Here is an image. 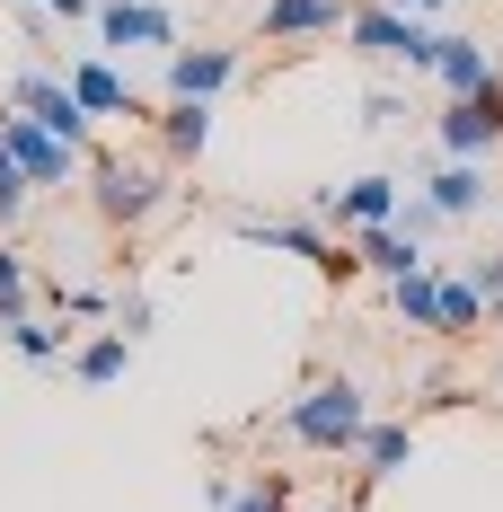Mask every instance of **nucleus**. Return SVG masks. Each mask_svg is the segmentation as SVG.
I'll return each mask as SVG.
<instances>
[{
  "mask_svg": "<svg viewBox=\"0 0 503 512\" xmlns=\"http://www.w3.org/2000/svg\"><path fill=\"white\" fill-rule=\"evenodd\" d=\"M486 327V301H477V283L451 274V292H442V336H477Z\"/></svg>",
  "mask_w": 503,
  "mask_h": 512,
  "instance_id": "obj_26",
  "label": "nucleus"
},
{
  "mask_svg": "<svg viewBox=\"0 0 503 512\" xmlns=\"http://www.w3.org/2000/svg\"><path fill=\"white\" fill-rule=\"evenodd\" d=\"M27 309H36V265H27V248H9V239H0V327H9V318H27Z\"/></svg>",
  "mask_w": 503,
  "mask_h": 512,
  "instance_id": "obj_22",
  "label": "nucleus"
},
{
  "mask_svg": "<svg viewBox=\"0 0 503 512\" xmlns=\"http://www.w3.org/2000/svg\"><path fill=\"white\" fill-rule=\"evenodd\" d=\"M177 45H186V27H177L168 0H98V53H115V62L124 53H159L168 62Z\"/></svg>",
  "mask_w": 503,
  "mask_h": 512,
  "instance_id": "obj_5",
  "label": "nucleus"
},
{
  "mask_svg": "<svg viewBox=\"0 0 503 512\" xmlns=\"http://www.w3.org/2000/svg\"><path fill=\"white\" fill-rule=\"evenodd\" d=\"M406 460H415V424H380V415H371V433L353 442V477H362V486H389Z\"/></svg>",
  "mask_w": 503,
  "mask_h": 512,
  "instance_id": "obj_17",
  "label": "nucleus"
},
{
  "mask_svg": "<svg viewBox=\"0 0 503 512\" xmlns=\"http://www.w3.org/2000/svg\"><path fill=\"white\" fill-rule=\"evenodd\" d=\"M353 265H362V274H380V283H398V274L433 265V256L415 248V239H406L398 221H380V230H353Z\"/></svg>",
  "mask_w": 503,
  "mask_h": 512,
  "instance_id": "obj_18",
  "label": "nucleus"
},
{
  "mask_svg": "<svg viewBox=\"0 0 503 512\" xmlns=\"http://www.w3.org/2000/svg\"><path fill=\"white\" fill-rule=\"evenodd\" d=\"M9 106H18V115H36L45 133H62L71 151H89V133H98V115L71 98V80H62V71H45V62H27V71L9 80Z\"/></svg>",
  "mask_w": 503,
  "mask_h": 512,
  "instance_id": "obj_6",
  "label": "nucleus"
},
{
  "mask_svg": "<svg viewBox=\"0 0 503 512\" xmlns=\"http://www.w3.org/2000/svg\"><path fill=\"white\" fill-rule=\"evenodd\" d=\"M9 354L27 362V371H53V362L71 354V327L45 318V309H27V318H9Z\"/></svg>",
  "mask_w": 503,
  "mask_h": 512,
  "instance_id": "obj_20",
  "label": "nucleus"
},
{
  "mask_svg": "<svg viewBox=\"0 0 503 512\" xmlns=\"http://www.w3.org/2000/svg\"><path fill=\"white\" fill-rule=\"evenodd\" d=\"M283 433L318 451V460H353V442L371 433V398H362V380L353 371H309L301 398L283 407Z\"/></svg>",
  "mask_w": 503,
  "mask_h": 512,
  "instance_id": "obj_1",
  "label": "nucleus"
},
{
  "mask_svg": "<svg viewBox=\"0 0 503 512\" xmlns=\"http://www.w3.org/2000/svg\"><path fill=\"white\" fill-rule=\"evenodd\" d=\"M27 204H36V186H27L18 151H9V106H0V221H27Z\"/></svg>",
  "mask_w": 503,
  "mask_h": 512,
  "instance_id": "obj_24",
  "label": "nucleus"
},
{
  "mask_svg": "<svg viewBox=\"0 0 503 512\" xmlns=\"http://www.w3.org/2000/svg\"><path fill=\"white\" fill-rule=\"evenodd\" d=\"M486 327H503V301H495V309H486Z\"/></svg>",
  "mask_w": 503,
  "mask_h": 512,
  "instance_id": "obj_31",
  "label": "nucleus"
},
{
  "mask_svg": "<svg viewBox=\"0 0 503 512\" xmlns=\"http://www.w3.org/2000/svg\"><path fill=\"white\" fill-rule=\"evenodd\" d=\"M398 204H406V177L362 168L353 186H336V230H380V221H398Z\"/></svg>",
  "mask_w": 503,
  "mask_h": 512,
  "instance_id": "obj_13",
  "label": "nucleus"
},
{
  "mask_svg": "<svg viewBox=\"0 0 503 512\" xmlns=\"http://www.w3.org/2000/svg\"><path fill=\"white\" fill-rule=\"evenodd\" d=\"M212 133H221L212 98H168L159 106V159H168V168H195V159L212 151Z\"/></svg>",
  "mask_w": 503,
  "mask_h": 512,
  "instance_id": "obj_12",
  "label": "nucleus"
},
{
  "mask_svg": "<svg viewBox=\"0 0 503 512\" xmlns=\"http://www.w3.org/2000/svg\"><path fill=\"white\" fill-rule=\"evenodd\" d=\"M45 309L53 318H115V292H106V283H45Z\"/></svg>",
  "mask_w": 503,
  "mask_h": 512,
  "instance_id": "obj_23",
  "label": "nucleus"
},
{
  "mask_svg": "<svg viewBox=\"0 0 503 512\" xmlns=\"http://www.w3.org/2000/svg\"><path fill=\"white\" fill-rule=\"evenodd\" d=\"M230 230H239L248 248H265V256H301L309 274H327V283H336V274L353 265V256H336L327 221H309V212H239Z\"/></svg>",
  "mask_w": 503,
  "mask_h": 512,
  "instance_id": "obj_4",
  "label": "nucleus"
},
{
  "mask_svg": "<svg viewBox=\"0 0 503 512\" xmlns=\"http://www.w3.org/2000/svg\"><path fill=\"white\" fill-rule=\"evenodd\" d=\"M239 62H248L239 45H177L159 80H168V98H221V89L239 80Z\"/></svg>",
  "mask_w": 503,
  "mask_h": 512,
  "instance_id": "obj_10",
  "label": "nucleus"
},
{
  "mask_svg": "<svg viewBox=\"0 0 503 512\" xmlns=\"http://www.w3.org/2000/svg\"><path fill=\"white\" fill-rule=\"evenodd\" d=\"M442 292H451V265H415L389 283V309H398V327L415 336H442Z\"/></svg>",
  "mask_w": 503,
  "mask_h": 512,
  "instance_id": "obj_14",
  "label": "nucleus"
},
{
  "mask_svg": "<svg viewBox=\"0 0 503 512\" xmlns=\"http://www.w3.org/2000/svg\"><path fill=\"white\" fill-rule=\"evenodd\" d=\"M353 0H256V27L265 45H309V36H336Z\"/></svg>",
  "mask_w": 503,
  "mask_h": 512,
  "instance_id": "obj_11",
  "label": "nucleus"
},
{
  "mask_svg": "<svg viewBox=\"0 0 503 512\" xmlns=\"http://www.w3.org/2000/svg\"><path fill=\"white\" fill-rule=\"evenodd\" d=\"M124 371H133V336H115V327H98V336L71 345V380L80 389H115Z\"/></svg>",
  "mask_w": 503,
  "mask_h": 512,
  "instance_id": "obj_19",
  "label": "nucleus"
},
{
  "mask_svg": "<svg viewBox=\"0 0 503 512\" xmlns=\"http://www.w3.org/2000/svg\"><path fill=\"white\" fill-rule=\"evenodd\" d=\"M345 45L362 62H398V71H433L442 53V27L415 18V9H389V0H353L345 9Z\"/></svg>",
  "mask_w": 503,
  "mask_h": 512,
  "instance_id": "obj_3",
  "label": "nucleus"
},
{
  "mask_svg": "<svg viewBox=\"0 0 503 512\" xmlns=\"http://www.w3.org/2000/svg\"><path fill=\"white\" fill-rule=\"evenodd\" d=\"M424 195L451 212V221H477V212L495 204V186H486V159H442V168L424 177Z\"/></svg>",
  "mask_w": 503,
  "mask_h": 512,
  "instance_id": "obj_15",
  "label": "nucleus"
},
{
  "mask_svg": "<svg viewBox=\"0 0 503 512\" xmlns=\"http://www.w3.org/2000/svg\"><path fill=\"white\" fill-rule=\"evenodd\" d=\"M362 124H371V133L406 124V98H398V89H371V98H362Z\"/></svg>",
  "mask_w": 503,
  "mask_h": 512,
  "instance_id": "obj_28",
  "label": "nucleus"
},
{
  "mask_svg": "<svg viewBox=\"0 0 503 512\" xmlns=\"http://www.w3.org/2000/svg\"><path fill=\"white\" fill-rule=\"evenodd\" d=\"M106 327H115V336H133V345H142V336H151V327H159V309H151V292H124V301H115V318H106Z\"/></svg>",
  "mask_w": 503,
  "mask_h": 512,
  "instance_id": "obj_27",
  "label": "nucleus"
},
{
  "mask_svg": "<svg viewBox=\"0 0 503 512\" xmlns=\"http://www.w3.org/2000/svg\"><path fill=\"white\" fill-rule=\"evenodd\" d=\"M177 168L168 159H124V151H89V204H98L106 230H142L177 186H168Z\"/></svg>",
  "mask_w": 503,
  "mask_h": 512,
  "instance_id": "obj_2",
  "label": "nucleus"
},
{
  "mask_svg": "<svg viewBox=\"0 0 503 512\" xmlns=\"http://www.w3.org/2000/svg\"><path fill=\"white\" fill-rule=\"evenodd\" d=\"M18 9H53V0H18Z\"/></svg>",
  "mask_w": 503,
  "mask_h": 512,
  "instance_id": "obj_32",
  "label": "nucleus"
},
{
  "mask_svg": "<svg viewBox=\"0 0 503 512\" xmlns=\"http://www.w3.org/2000/svg\"><path fill=\"white\" fill-rule=\"evenodd\" d=\"M62 80H71V98L89 106V115H151V98L124 80V62H115V53H80Z\"/></svg>",
  "mask_w": 503,
  "mask_h": 512,
  "instance_id": "obj_9",
  "label": "nucleus"
},
{
  "mask_svg": "<svg viewBox=\"0 0 503 512\" xmlns=\"http://www.w3.org/2000/svg\"><path fill=\"white\" fill-rule=\"evenodd\" d=\"M398 230H406V239H415V248H433V239H442V230H451V212L433 204V195H424V186H406V204H398Z\"/></svg>",
  "mask_w": 503,
  "mask_h": 512,
  "instance_id": "obj_25",
  "label": "nucleus"
},
{
  "mask_svg": "<svg viewBox=\"0 0 503 512\" xmlns=\"http://www.w3.org/2000/svg\"><path fill=\"white\" fill-rule=\"evenodd\" d=\"M433 142H442V159H486L503 142V80L486 89V98H451L442 124H433Z\"/></svg>",
  "mask_w": 503,
  "mask_h": 512,
  "instance_id": "obj_8",
  "label": "nucleus"
},
{
  "mask_svg": "<svg viewBox=\"0 0 503 512\" xmlns=\"http://www.w3.org/2000/svg\"><path fill=\"white\" fill-rule=\"evenodd\" d=\"M389 9H415V18H433V9H451V0H389Z\"/></svg>",
  "mask_w": 503,
  "mask_h": 512,
  "instance_id": "obj_30",
  "label": "nucleus"
},
{
  "mask_svg": "<svg viewBox=\"0 0 503 512\" xmlns=\"http://www.w3.org/2000/svg\"><path fill=\"white\" fill-rule=\"evenodd\" d=\"M9 151H18V168H27V186L36 195H62V186H80L89 177V151H71L62 133H45L36 115H18L9 106Z\"/></svg>",
  "mask_w": 503,
  "mask_h": 512,
  "instance_id": "obj_7",
  "label": "nucleus"
},
{
  "mask_svg": "<svg viewBox=\"0 0 503 512\" xmlns=\"http://www.w3.org/2000/svg\"><path fill=\"white\" fill-rule=\"evenodd\" d=\"M212 512H292V486L283 477H212Z\"/></svg>",
  "mask_w": 503,
  "mask_h": 512,
  "instance_id": "obj_21",
  "label": "nucleus"
},
{
  "mask_svg": "<svg viewBox=\"0 0 503 512\" xmlns=\"http://www.w3.org/2000/svg\"><path fill=\"white\" fill-rule=\"evenodd\" d=\"M433 80H442L451 98H486L503 71H495V53L477 45V36H442V53H433Z\"/></svg>",
  "mask_w": 503,
  "mask_h": 512,
  "instance_id": "obj_16",
  "label": "nucleus"
},
{
  "mask_svg": "<svg viewBox=\"0 0 503 512\" xmlns=\"http://www.w3.org/2000/svg\"><path fill=\"white\" fill-rule=\"evenodd\" d=\"M53 18H89L98 27V0H53Z\"/></svg>",
  "mask_w": 503,
  "mask_h": 512,
  "instance_id": "obj_29",
  "label": "nucleus"
}]
</instances>
